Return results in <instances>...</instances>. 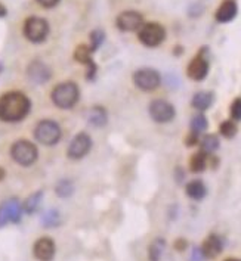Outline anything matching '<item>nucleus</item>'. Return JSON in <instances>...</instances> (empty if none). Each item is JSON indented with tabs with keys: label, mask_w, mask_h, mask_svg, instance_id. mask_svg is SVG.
Segmentation results:
<instances>
[{
	"label": "nucleus",
	"mask_w": 241,
	"mask_h": 261,
	"mask_svg": "<svg viewBox=\"0 0 241 261\" xmlns=\"http://www.w3.org/2000/svg\"><path fill=\"white\" fill-rule=\"evenodd\" d=\"M89 40H90L89 47H90V50H92V54H93V52H97V50L100 49L101 44H102L104 40H105V33H104L102 30H100V28H97V30L90 31V34H89Z\"/></svg>",
	"instance_id": "nucleus-28"
},
{
	"label": "nucleus",
	"mask_w": 241,
	"mask_h": 261,
	"mask_svg": "<svg viewBox=\"0 0 241 261\" xmlns=\"http://www.w3.org/2000/svg\"><path fill=\"white\" fill-rule=\"evenodd\" d=\"M5 174H6V173H5V170H3V168L0 167V181L5 179Z\"/></svg>",
	"instance_id": "nucleus-37"
},
{
	"label": "nucleus",
	"mask_w": 241,
	"mask_h": 261,
	"mask_svg": "<svg viewBox=\"0 0 241 261\" xmlns=\"http://www.w3.org/2000/svg\"><path fill=\"white\" fill-rule=\"evenodd\" d=\"M207 127H209V123H207V118H206L204 114H197V115L192 117V120H191V132L192 133L200 136L203 132L207 130Z\"/></svg>",
	"instance_id": "nucleus-25"
},
{
	"label": "nucleus",
	"mask_w": 241,
	"mask_h": 261,
	"mask_svg": "<svg viewBox=\"0 0 241 261\" xmlns=\"http://www.w3.org/2000/svg\"><path fill=\"white\" fill-rule=\"evenodd\" d=\"M175 49H176V50H175V55H181V54L184 52V50H182V46H176Z\"/></svg>",
	"instance_id": "nucleus-36"
},
{
	"label": "nucleus",
	"mask_w": 241,
	"mask_h": 261,
	"mask_svg": "<svg viewBox=\"0 0 241 261\" xmlns=\"http://www.w3.org/2000/svg\"><path fill=\"white\" fill-rule=\"evenodd\" d=\"M74 59L79 62V64H83L87 68L86 72V80L92 82L95 80L97 77V72H98V67L95 64V61L92 59V50L87 44H79L74 50Z\"/></svg>",
	"instance_id": "nucleus-13"
},
{
	"label": "nucleus",
	"mask_w": 241,
	"mask_h": 261,
	"mask_svg": "<svg viewBox=\"0 0 241 261\" xmlns=\"http://www.w3.org/2000/svg\"><path fill=\"white\" fill-rule=\"evenodd\" d=\"M42 198H43L42 191H37V192L31 193L29 198L26 199V202H24V205H22V210H24L27 214H34V213L39 210V206H40Z\"/></svg>",
	"instance_id": "nucleus-24"
},
{
	"label": "nucleus",
	"mask_w": 241,
	"mask_h": 261,
	"mask_svg": "<svg viewBox=\"0 0 241 261\" xmlns=\"http://www.w3.org/2000/svg\"><path fill=\"white\" fill-rule=\"evenodd\" d=\"M8 15V9L3 3H0V18H5Z\"/></svg>",
	"instance_id": "nucleus-35"
},
{
	"label": "nucleus",
	"mask_w": 241,
	"mask_h": 261,
	"mask_svg": "<svg viewBox=\"0 0 241 261\" xmlns=\"http://www.w3.org/2000/svg\"><path fill=\"white\" fill-rule=\"evenodd\" d=\"M185 191H186V195L191 199H194V201H201L207 195V188H206V185L201 180H192V181H189L186 185Z\"/></svg>",
	"instance_id": "nucleus-19"
},
{
	"label": "nucleus",
	"mask_w": 241,
	"mask_h": 261,
	"mask_svg": "<svg viewBox=\"0 0 241 261\" xmlns=\"http://www.w3.org/2000/svg\"><path fill=\"white\" fill-rule=\"evenodd\" d=\"M40 6L43 8H46V9H52V8H55L58 3L61 2V0H36Z\"/></svg>",
	"instance_id": "nucleus-33"
},
{
	"label": "nucleus",
	"mask_w": 241,
	"mask_h": 261,
	"mask_svg": "<svg viewBox=\"0 0 241 261\" xmlns=\"http://www.w3.org/2000/svg\"><path fill=\"white\" fill-rule=\"evenodd\" d=\"M199 142H200V136L199 135H196V133H192V132H189V135H188L186 139H185L186 146H196Z\"/></svg>",
	"instance_id": "nucleus-32"
},
{
	"label": "nucleus",
	"mask_w": 241,
	"mask_h": 261,
	"mask_svg": "<svg viewBox=\"0 0 241 261\" xmlns=\"http://www.w3.org/2000/svg\"><path fill=\"white\" fill-rule=\"evenodd\" d=\"M213 100H214V95H213L212 92L203 90V92H197L192 96L191 105H192V108H196L197 111H206L212 107Z\"/></svg>",
	"instance_id": "nucleus-18"
},
{
	"label": "nucleus",
	"mask_w": 241,
	"mask_h": 261,
	"mask_svg": "<svg viewBox=\"0 0 241 261\" xmlns=\"http://www.w3.org/2000/svg\"><path fill=\"white\" fill-rule=\"evenodd\" d=\"M92 149V139L87 133H79L76 135L68 145L67 155L70 160H82Z\"/></svg>",
	"instance_id": "nucleus-11"
},
{
	"label": "nucleus",
	"mask_w": 241,
	"mask_h": 261,
	"mask_svg": "<svg viewBox=\"0 0 241 261\" xmlns=\"http://www.w3.org/2000/svg\"><path fill=\"white\" fill-rule=\"evenodd\" d=\"M138 39L147 47H157L166 40V28L160 22H147L139 28Z\"/></svg>",
	"instance_id": "nucleus-6"
},
{
	"label": "nucleus",
	"mask_w": 241,
	"mask_h": 261,
	"mask_svg": "<svg viewBox=\"0 0 241 261\" xmlns=\"http://www.w3.org/2000/svg\"><path fill=\"white\" fill-rule=\"evenodd\" d=\"M55 251H57L55 242L47 236L37 239L33 247L34 257L39 261H52V258L55 257Z\"/></svg>",
	"instance_id": "nucleus-14"
},
{
	"label": "nucleus",
	"mask_w": 241,
	"mask_h": 261,
	"mask_svg": "<svg viewBox=\"0 0 241 261\" xmlns=\"http://www.w3.org/2000/svg\"><path fill=\"white\" fill-rule=\"evenodd\" d=\"M207 163H209V155L204 153L203 151L196 152L191 160H189V170L192 173H203L207 167Z\"/></svg>",
	"instance_id": "nucleus-20"
},
{
	"label": "nucleus",
	"mask_w": 241,
	"mask_h": 261,
	"mask_svg": "<svg viewBox=\"0 0 241 261\" xmlns=\"http://www.w3.org/2000/svg\"><path fill=\"white\" fill-rule=\"evenodd\" d=\"M229 115L232 121H241V97H237L231 107H229Z\"/></svg>",
	"instance_id": "nucleus-30"
},
{
	"label": "nucleus",
	"mask_w": 241,
	"mask_h": 261,
	"mask_svg": "<svg viewBox=\"0 0 241 261\" xmlns=\"http://www.w3.org/2000/svg\"><path fill=\"white\" fill-rule=\"evenodd\" d=\"M27 75H29V79L33 83L44 84V83H47L51 80L52 71L42 61H33L27 67Z\"/></svg>",
	"instance_id": "nucleus-15"
},
{
	"label": "nucleus",
	"mask_w": 241,
	"mask_h": 261,
	"mask_svg": "<svg viewBox=\"0 0 241 261\" xmlns=\"http://www.w3.org/2000/svg\"><path fill=\"white\" fill-rule=\"evenodd\" d=\"M115 25L123 33L139 31L143 25V16L138 11H125L115 18Z\"/></svg>",
	"instance_id": "nucleus-12"
},
{
	"label": "nucleus",
	"mask_w": 241,
	"mask_h": 261,
	"mask_svg": "<svg viewBox=\"0 0 241 261\" xmlns=\"http://www.w3.org/2000/svg\"><path fill=\"white\" fill-rule=\"evenodd\" d=\"M199 143L201 146V151L207 155H212L213 152L219 149V138L216 135H206V136H203Z\"/></svg>",
	"instance_id": "nucleus-23"
},
{
	"label": "nucleus",
	"mask_w": 241,
	"mask_h": 261,
	"mask_svg": "<svg viewBox=\"0 0 241 261\" xmlns=\"http://www.w3.org/2000/svg\"><path fill=\"white\" fill-rule=\"evenodd\" d=\"M238 14V6H237V2L234 0H225L218 9H216V14L214 18L219 24H228L231 22L235 16Z\"/></svg>",
	"instance_id": "nucleus-17"
},
{
	"label": "nucleus",
	"mask_w": 241,
	"mask_h": 261,
	"mask_svg": "<svg viewBox=\"0 0 241 261\" xmlns=\"http://www.w3.org/2000/svg\"><path fill=\"white\" fill-rule=\"evenodd\" d=\"M225 261H241V260H237V258H228V260Z\"/></svg>",
	"instance_id": "nucleus-38"
},
{
	"label": "nucleus",
	"mask_w": 241,
	"mask_h": 261,
	"mask_svg": "<svg viewBox=\"0 0 241 261\" xmlns=\"http://www.w3.org/2000/svg\"><path fill=\"white\" fill-rule=\"evenodd\" d=\"M22 205L16 198H11L0 204V227L9 224V223H19L22 217Z\"/></svg>",
	"instance_id": "nucleus-10"
},
{
	"label": "nucleus",
	"mask_w": 241,
	"mask_h": 261,
	"mask_svg": "<svg viewBox=\"0 0 241 261\" xmlns=\"http://www.w3.org/2000/svg\"><path fill=\"white\" fill-rule=\"evenodd\" d=\"M186 247H188V242L185 241L184 238H179V239H176V241H175V249H176V251L182 252V251L186 249Z\"/></svg>",
	"instance_id": "nucleus-34"
},
{
	"label": "nucleus",
	"mask_w": 241,
	"mask_h": 261,
	"mask_svg": "<svg viewBox=\"0 0 241 261\" xmlns=\"http://www.w3.org/2000/svg\"><path fill=\"white\" fill-rule=\"evenodd\" d=\"M191 261H204L206 260V257H204V254H203V251H201V248L199 247H194L192 248V251H191Z\"/></svg>",
	"instance_id": "nucleus-31"
},
{
	"label": "nucleus",
	"mask_w": 241,
	"mask_h": 261,
	"mask_svg": "<svg viewBox=\"0 0 241 261\" xmlns=\"http://www.w3.org/2000/svg\"><path fill=\"white\" fill-rule=\"evenodd\" d=\"M11 156L16 164L22 165V167H30L37 161L39 151H37V146L34 143L22 139V140H16L12 145Z\"/></svg>",
	"instance_id": "nucleus-4"
},
{
	"label": "nucleus",
	"mask_w": 241,
	"mask_h": 261,
	"mask_svg": "<svg viewBox=\"0 0 241 261\" xmlns=\"http://www.w3.org/2000/svg\"><path fill=\"white\" fill-rule=\"evenodd\" d=\"M206 54H207V47H201V50L188 64L186 74L194 82H203L209 74L210 64H209V59H207Z\"/></svg>",
	"instance_id": "nucleus-7"
},
{
	"label": "nucleus",
	"mask_w": 241,
	"mask_h": 261,
	"mask_svg": "<svg viewBox=\"0 0 241 261\" xmlns=\"http://www.w3.org/2000/svg\"><path fill=\"white\" fill-rule=\"evenodd\" d=\"M80 97V89L74 82L59 83L54 87L51 99L54 105L61 108V110H71Z\"/></svg>",
	"instance_id": "nucleus-2"
},
{
	"label": "nucleus",
	"mask_w": 241,
	"mask_h": 261,
	"mask_svg": "<svg viewBox=\"0 0 241 261\" xmlns=\"http://www.w3.org/2000/svg\"><path fill=\"white\" fill-rule=\"evenodd\" d=\"M42 224L44 227H58L61 224V216L57 210H49L42 216Z\"/></svg>",
	"instance_id": "nucleus-27"
},
{
	"label": "nucleus",
	"mask_w": 241,
	"mask_h": 261,
	"mask_svg": "<svg viewBox=\"0 0 241 261\" xmlns=\"http://www.w3.org/2000/svg\"><path fill=\"white\" fill-rule=\"evenodd\" d=\"M237 132H238L237 124H235V121H232V120H227V121H224V123L219 125V133L225 139L235 138L237 136Z\"/></svg>",
	"instance_id": "nucleus-29"
},
{
	"label": "nucleus",
	"mask_w": 241,
	"mask_h": 261,
	"mask_svg": "<svg viewBox=\"0 0 241 261\" xmlns=\"http://www.w3.org/2000/svg\"><path fill=\"white\" fill-rule=\"evenodd\" d=\"M166 248V241L163 238H157L151 242V245L148 247V258L150 261H160V258L163 257Z\"/></svg>",
	"instance_id": "nucleus-22"
},
{
	"label": "nucleus",
	"mask_w": 241,
	"mask_h": 261,
	"mask_svg": "<svg viewBox=\"0 0 241 261\" xmlns=\"http://www.w3.org/2000/svg\"><path fill=\"white\" fill-rule=\"evenodd\" d=\"M108 121V114L102 107H93L89 112V123L95 127H104Z\"/></svg>",
	"instance_id": "nucleus-21"
},
{
	"label": "nucleus",
	"mask_w": 241,
	"mask_h": 261,
	"mask_svg": "<svg viewBox=\"0 0 241 261\" xmlns=\"http://www.w3.org/2000/svg\"><path fill=\"white\" fill-rule=\"evenodd\" d=\"M224 249V239L219 234H209L201 245V251L206 258H216Z\"/></svg>",
	"instance_id": "nucleus-16"
},
{
	"label": "nucleus",
	"mask_w": 241,
	"mask_h": 261,
	"mask_svg": "<svg viewBox=\"0 0 241 261\" xmlns=\"http://www.w3.org/2000/svg\"><path fill=\"white\" fill-rule=\"evenodd\" d=\"M34 138L44 146H54L62 138V130L54 120H42L34 127Z\"/></svg>",
	"instance_id": "nucleus-3"
},
{
	"label": "nucleus",
	"mask_w": 241,
	"mask_h": 261,
	"mask_svg": "<svg viewBox=\"0 0 241 261\" xmlns=\"http://www.w3.org/2000/svg\"><path fill=\"white\" fill-rule=\"evenodd\" d=\"M133 83L142 92H153L160 86L161 77L154 68H139L133 72Z\"/></svg>",
	"instance_id": "nucleus-8"
},
{
	"label": "nucleus",
	"mask_w": 241,
	"mask_h": 261,
	"mask_svg": "<svg viewBox=\"0 0 241 261\" xmlns=\"http://www.w3.org/2000/svg\"><path fill=\"white\" fill-rule=\"evenodd\" d=\"M55 192L59 198H68L73 195L74 192V185H73V181L68 179H62L59 180L57 183V186H55Z\"/></svg>",
	"instance_id": "nucleus-26"
},
{
	"label": "nucleus",
	"mask_w": 241,
	"mask_h": 261,
	"mask_svg": "<svg viewBox=\"0 0 241 261\" xmlns=\"http://www.w3.org/2000/svg\"><path fill=\"white\" fill-rule=\"evenodd\" d=\"M31 110V102L22 92H8L0 96V120L5 123L22 121Z\"/></svg>",
	"instance_id": "nucleus-1"
},
{
	"label": "nucleus",
	"mask_w": 241,
	"mask_h": 261,
	"mask_svg": "<svg viewBox=\"0 0 241 261\" xmlns=\"http://www.w3.org/2000/svg\"><path fill=\"white\" fill-rule=\"evenodd\" d=\"M49 22L42 18V16H30L26 19L24 22V28H22V33H24V37L31 43H43V41L47 39L49 36Z\"/></svg>",
	"instance_id": "nucleus-5"
},
{
	"label": "nucleus",
	"mask_w": 241,
	"mask_h": 261,
	"mask_svg": "<svg viewBox=\"0 0 241 261\" xmlns=\"http://www.w3.org/2000/svg\"><path fill=\"white\" fill-rule=\"evenodd\" d=\"M150 115L156 123H171L176 115L175 107L164 99H156L150 103Z\"/></svg>",
	"instance_id": "nucleus-9"
}]
</instances>
